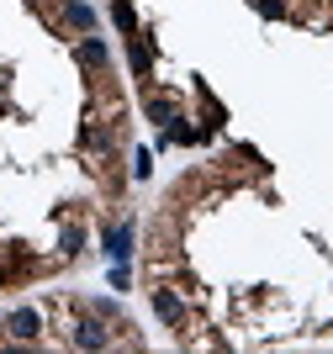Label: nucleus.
Returning a JSON list of instances; mask_svg holds the SVG:
<instances>
[{
  "instance_id": "6e6552de",
  "label": "nucleus",
  "mask_w": 333,
  "mask_h": 354,
  "mask_svg": "<svg viewBox=\"0 0 333 354\" xmlns=\"http://www.w3.org/2000/svg\"><path fill=\"white\" fill-rule=\"evenodd\" d=\"M111 21H116L122 32H127V37L138 32V16H132V6H127V0H111Z\"/></svg>"
},
{
  "instance_id": "f257e3e1",
  "label": "nucleus",
  "mask_w": 333,
  "mask_h": 354,
  "mask_svg": "<svg viewBox=\"0 0 333 354\" xmlns=\"http://www.w3.org/2000/svg\"><path fill=\"white\" fill-rule=\"evenodd\" d=\"M0 328H6L11 339L32 344V339H37V312H32V307H16V312H11V317H6V323H0Z\"/></svg>"
},
{
  "instance_id": "39448f33",
  "label": "nucleus",
  "mask_w": 333,
  "mask_h": 354,
  "mask_svg": "<svg viewBox=\"0 0 333 354\" xmlns=\"http://www.w3.org/2000/svg\"><path fill=\"white\" fill-rule=\"evenodd\" d=\"M154 312H159V317H164L170 328H180V323H186V307H180V301H174L170 291H154Z\"/></svg>"
},
{
  "instance_id": "1a4fd4ad",
  "label": "nucleus",
  "mask_w": 333,
  "mask_h": 354,
  "mask_svg": "<svg viewBox=\"0 0 333 354\" xmlns=\"http://www.w3.org/2000/svg\"><path fill=\"white\" fill-rule=\"evenodd\" d=\"M64 16H69L74 27H96V11H90V6H80V0H69V6H64Z\"/></svg>"
},
{
  "instance_id": "7ed1b4c3",
  "label": "nucleus",
  "mask_w": 333,
  "mask_h": 354,
  "mask_svg": "<svg viewBox=\"0 0 333 354\" xmlns=\"http://www.w3.org/2000/svg\"><path fill=\"white\" fill-rule=\"evenodd\" d=\"M106 59H111V48H106L101 37H85V43H80V64H85V69H106Z\"/></svg>"
},
{
  "instance_id": "9b49d317",
  "label": "nucleus",
  "mask_w": 333,
  "mask_h": 354,
  "mask_svg": "<svg viewBox=\"0 0 333 354\" xmlns=\"http://www.w3.org/2000/svg\"><path fill=\"white\" fill-rule=\"evenodd\" d=\"M254 11L260 16H286V0H254Z\"/></svg>"
},
{
  "instance_id": "f8f14e48",
  "label": "nucleus",
  "mask_w": 333,
  "mask_h": 354,
  "mask_svg": "<svg viewBox=\"0 0 333 354\" xmlns=\"http://www.w3.org/2000/svg\"><path fill=\"white\" fill-rule=\"evenodd\" d=\"M154 175V159H148V153H138V159H132V180H148Z\"/></svg>"
},
{
  "instance_id": "f03ea898",
  "label": "nucleus",
  "mask_w": 333,
  "mask_h": 354,
  "mask_svg": "<svg viewBox=\"0 0 333 354\" xmlns=\"http://www.w3.org/2000/svg\"><path fill=\"white\" fill-rule=\"evenodd\" d=\"M74 344H80V349H106V344H111L106 339V323L101 317H85V323L74 328Z\"/></svg>"
},
{
  "instance_id": "20e7f679",
  "label": "nucleus",
  "mask_w": 333,
  "mask_h": 354,
  "mask_svg": "<svg viewBox=\"0 0 333 354\" xmlns=\"http://www.w3.org/2000/svg\"><path fill=\"white\" fill-rule=\"evenodd\" d=\"M106 254H111V259H127L132 254V222H122V227L106 233Z\"/></svg>"
},
{
  "instance_id": "0eeeda50",
  "label": "nucleus",
  "mask_w": 333,
  "mask_h": 354,
  "mask_svg": "<svg viewBox=\"0 0 333 354\" xmlns=\"http://www.w3.org/2000/svg\"><path fill=\"white\" fill-rule=\"evenodd\" d=\"M132 69H138V74H148V69H154V53H148L143 32H132Z\"/></svg>"
},
{
  "instance_id": "423d86ee",
  "label": "nucleus",
  "mask_w": 333,
  "mask_h": 354,
  "mask_svg": "<svg viewBox=\"0 0 333 354\" xmlns=\"http://www.w3.org/2000/svg\"><path fill=\"white\" fill-rule=\"evenodd\" d=\"M148 117L159 122V127H170V122H180V111H174L170 95H159V101H148Z\"/></svg>"
},
{
  "instance_id": "9d476101",
  "label": "nucleus",
  "mask_w": 333,
  "mask_h": 354,
  "mask_svg": "<svg viewBox=\"0 0 333 354\" xmlns=\"http://www.w3.org/2000/svg\"><path fill=\"white\" fill-rule=\"evenodd\" d=\"M58 249H64V254L74 259V254L85 249V233H80V227H64V238H58Z\"/></svg>"
}]
</instances>
